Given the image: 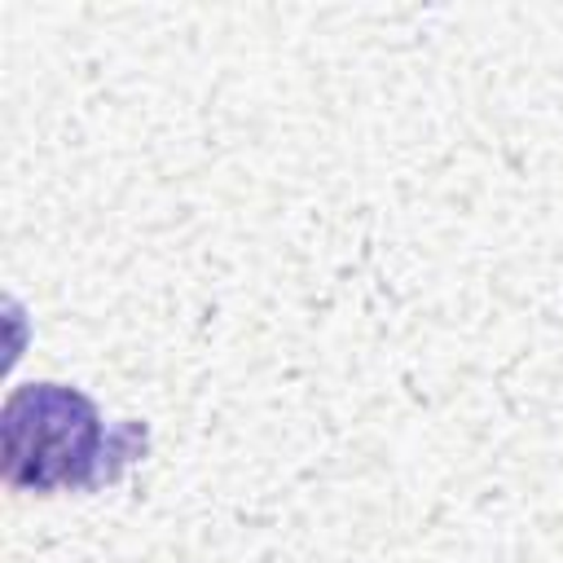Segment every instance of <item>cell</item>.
<instances>
[{
  "instance_id": "cell-1",
  "label": "cell",
  "mask_w": 563,
  "mask_h": 563,
  "mask_svg": "<svg viewBox=\"0 0 563 563\" xmlns=\"http://www.w3.org/2000/svg\"><path fill=\"white\" fill-rule=\"evenodd\" d=\"M106 431L88 396L62 383H31L4 409V475L26 488L92 484Z\"/></svg>"
}]
</instances>
